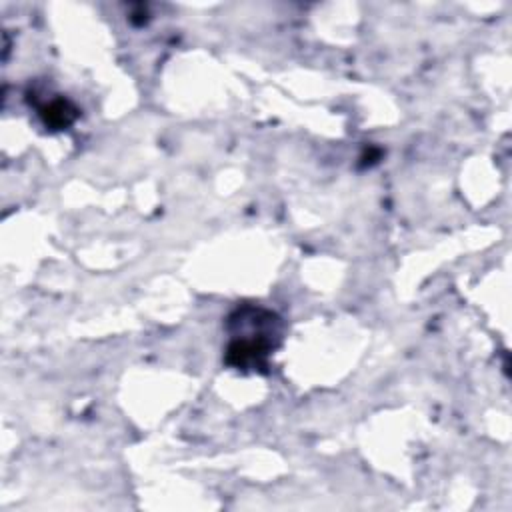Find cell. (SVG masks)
Segmentation results:
<instances>
[{
    "instance_id": "7a4b0ae2",
    "label": "cell",
    "mask_w": 512,
    "mask_h": 512,
    "mask_svg": "<svg viewBox=\"0 0 512 512\" xmlns=\"http://www.w3.org/2000/svg\"><path fill=\"white\" fill-rule=\"evenodd\" d=\"M40 116L46 126L54 130H62L74 122V118L78 116V110L68 100L56 98L40 108Z\"/></svg>"
},
{
    "instance_id": "6da1fadb",
    "label": "cell",
    "mask_w": 512,
    "mask_h": 512,
    "mask_svg": "<svg viewBox=\"0 0 512 512\" xmlns=\"http://www.w3.org/2000/svg\"><path fill=\"white\" fill-rule=\"evenodd\" d=\"M232 342L226 362L238 370L266 368V360L280 340V318L264 308L242 306L228 318Z\"/></svg>"
}]
</instances>
